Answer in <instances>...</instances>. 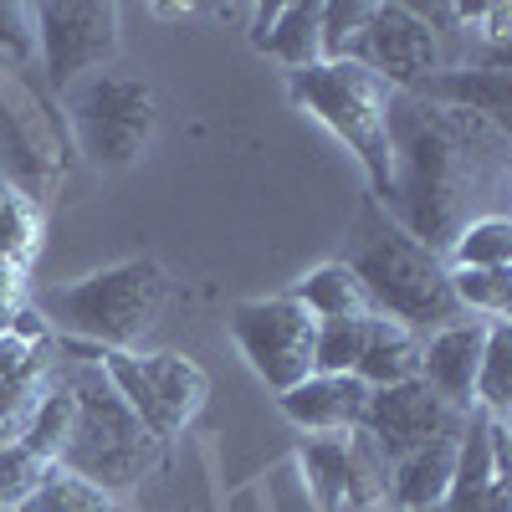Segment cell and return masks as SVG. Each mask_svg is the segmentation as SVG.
<instances>
[{
  "mask_svg": "<svg viewBox=\"0 0 512 512\" xmlns=\"http://www.w3.org/2000/svg\"><path fill=\"white\" fill-rule=\"evenodd\" d=\"M390 149H395V216L441 262L461 226L502 216L497 200L512 185V139L502 123L425 103L415 93H395Z\"/></svg>",
  "mask_w": 512,
  "mask_h": 512,
  "instance_id": "obj_1",
  "label": "cell"
},
{
  "mask_svg": "<svg viewBox=\"0 0 512 512\" xmlns=\"http://www.w3.org/2000/svg\"><path fill=\"white\" fill-rule=\"evenodd\" d=\"M62 349L77 354V374H67V390H72V431L62 446V472L82 477L88 487L118 497L128 487H139L154 466L164 461V441L149 431V425L123 405V395L108 384V374L98 369V349L88 344H67Z\"/></svg>",
  "mask_w": 512,
  "mask_h": 512,
  "instance_id": "obj_2",
  "label": "cell"
},
{
  "mask_svg": "<svg viewBox=\"0 0 512 512\" xmlns=\"http://www.w3.org/2000/svg\"><path fill=\"white\" fill-rule=\"evenodd\" d=\"M344 267L359 277L379 318H395L415 333H436L461 318L446 262L431 246H420L395 216H374L369 210L359 221V236L344 256Z\"/></svg>",
  "mask_w": 512,
  "mask_h": 512,
  "instance_id": "obj_3",
  "label": "cell"
},
{
  "mask_svg": "<svg viewBox=\"0 0 512 512\" xmlns=\"http://www.w3.org/2000/svg\"><path fill=\"white\" fill-rule=\"evenodd\" d=\"M169 303V277L154 256H134V262L103 267L82 282L47 287L41 292V318L62 333L67 344L88 349H139L149 328L159 323Z\"/></svg>",
  "mask_w": 512,
  "mask_h": 512,
  "instance_id": "obj_4",
  "label": "cell"
},
{
  "mask_svg": "<svg viewBox=\"0 0 512 512\" xmlns=\"http://www.w3.org/2000/svg\"><path fill=\"white\" fill-rule=\"evenodd\" d=\"M287 93L344 144L379 205H395V149H390V88L359 62H318L287 72Z\"/></svg>",
  "mask_w": 512,
  "mask_h": 512,
  "instance_id": "obj_5",
  "label": "cell"
},
{
  "mask_svg": "<svg viewBox=\"0 0 512 512\" xmlns=\"http://www.w3.org/2000/svg\"><path fill=\"white\" fill-rule=\"evenodd\" d=\"M67 113H72V134L82 154L103 169H123L144 159V149L154 144L159 93L144 72L108 62L67 88Z\"/></svg>",
  "mask_w": 512,
  "mask_h": 512,
  "instance_id": "obj_6",
  "label": "cell"
},
{
  "mask_svg": "<svg viewBox=\"0 0 512 512\" xmlns=\"http://www.w3.org/2000/svg\"><path fill=\"white\" fill-rule=\"evenodd\" d=\"M108 384L123 395V405L134 410L149 431L169 446L185 425L200 415L210 379L195 359L185 354H139V349H98L93 354Z\"/></svg>",
  "mask_w": 512,
  "mask_h": 512,
  "instance_id": "obj_7",
  "label": "cell"
},
{
  "mask_svg": "<svg viewBox=\"0 0 512 512\" xmlns=\"http://www.w3.org/2000/svg\"><path fill=\"white\" fill-rule=\"evenodd\" d=\"M231 338L241 359L251 364V374L267 384V390H292L313 374V338L318 323L313 313L297 303L292 292L282 297H251V303H236L231 313Z\"/></svg>",
  "mask_w": 512,
  "mask_h": 512,
  "instance_id": "obj_8",
  "label": "cell"
},
{
  "mask_svg": "<svg viewBox=\"0 0 512 512\" xmlns=\"http://www.w3.org/2000/svg\"><path fill=\"white\" fill-rule=\"evenodd\" d=\"M36 52L57 88L118 57V6L113 0H47L36 6Z\"/></svg>",
  "mask_w": 512,
  "mask_h": 512,
  "instance_id": "obj_9",
  "label": "cell"
},
{
  "mask_svg": "<svg viewBox=\"0 0 512 512\" xmlns=\"http://www.w3.org/2000/svg\"><path fill=\"white\" fill-rule=\"evenodd\" d=\"M354 62L369 67L390 93H415L425 77L446 72V47L410 6H400V0H374V16L354 47Z\"/></svg>",
  "mask_w": 512,
  "mask_h": 512,
  "instance_id": "obj_10",
  "label": "cell"
},
{
  "mask_svg": "<svg viewBox=\"0 0 512 512\" xmlns=\"http://www.w3.org/2000/svg\"><path fill=\"white\" fill-rule=\"evenodd\" d=\"M461 420H466V410L446 405L431 384L410 379V384H390V390H369L359 431H364V441L374 446V456L384 466H395L410 451H420L425 441H436L446 431H461Z\"/></svg>",
  "mask_w": 512,
  "mask_h": 512,
  "instance_id": "obj_11",
  "label": "cell"
},
{
  "mask_svg": "<svg viewBox=\"0 0 512 512\" xmlns=\"http://www.w3.org/2000/svg\"><path fill=\"white\" fill-rule=\"evenodd\" d=\"M303 472L323 512H379L390 487V466L374 456L364 431L303 441Z\"/></svg>",
  "mask_w": 512,
  "mask_h": 512,
  "instance_id": "obj_12",
  "label": "cell"
},
{
  "mask_svg": "<svg viewBox=\"0 0 512 512\" xmlns=\"http://www.w3.org/2000/svg\"><path fill=\"white\" fill-rule=\"evenodd\" d=\"M487 349V318H456L436 333L420 338V384L456 405V410H472V390H477V364Z\"/></svg>",
  "mask_w": 512,
  "mask_h": 512,
  "instance_id": "obj_13",
  "label": "cell"
},
{
  "mask_svg": "<svg viewBox=\"0 0 512 512\" xmlns=\"http://www.w3.org/2000/svg\"><path fill=\"white\" fill-rule=\"evenodd\" d=\"M277 400H282V415L303 436H344V431H359L369 384H359L354 374H308L303 384L282 390Z\"/></svg>",
  "mask_w": 512,
  "mask_h": 512,
  "instance_id": "obj_14",
  "label": "cell"
},
{
  "mask_svg": "<svg viewBox=\"0 0 512 512\" xmlns=\"http://www.w3.org/2000/svg\"><path fill=\"white\" fill-rule=\"evenodd\" d=\"M251 47L282 62L287 72H303L323 62V6H251Z\"/></svg>",
  "mask_w": 512,
  "mask_h": 512,
  "instance_id": "obj_15",
  "label": "cell"
},
{
  "mask_svg": "<svg viewBox=\"0 0 512 512\" xmlns=\"http://www.w3.org/2000/svg\"><path fill=\"white\" fill-rule=\"evenodd\" d=\"M456 446H461V431H446L436 441H425L420 451H410L405 461H395L390 466V487H384V492H390V502L400 512L441 507L446 492H451V477H456Z\"/></svg>",
  "mask_w": 512,
  "mask_h": 512,
  "instance_id": "obj_16",
  "label": "cell"
},
{
  "mask_svg": "<svg viewBox=\"0 0 512 512\" xmlns=\"http://www.w3.org/2000/svg\"><path fill=\"white\" fill-rule=\"evenodd\" d=\"M507 72L502 67H446L436 77H425L415 98L425 103H441V108H461V113H477L507 128Z\"/></svg>",
  "mask_w": 512,
  "mask_h": 512,
  "instance_id": "obj_17",
  "label": "cell"
},
{
  "mask_svg": "<svg viewBox=\"0 0 512 512\" xmlns=\"http://www.w3.org/2000/svg\"><path fill=\"white\" fill-rule=\"evenodd\" d=\"M354 379L369 384V390H390V384L420 379V333L374 313L369 333H364V354L354 364Z\"/></svg>",
  "mask_w": 512,
  "mask_h": 512,
  "instance_id": "obj_18",
  "label": "cell"
},
{
  "mask_svg": "<svg viewBox=\"0 0 512 512\" xmlns=\"http://www.w3.org/2000/svg\"><path fill=\"white\" fill-rule=\"evenodd\" d=\"M292 297L313 313V323H344V318H369V297L359 287V277L344 262H323L313 267L303 282L292 287Z\"/></svg>",
  "mask_w": 512,
  "mask_h": 512,
  "instance_id": "obj_19",
  "label": "cell"
},
{
  "mask_svg": "<svg viewBox=\"0 0 512 512\" xmlns=\"http://www.w3.org/2000/svg\"><path fill=\"white\" fill-rule=\"evenodd\" d=\"M57 374H62V369L47 359V349H41L21 379L0 384V451H6L11 441H21V436L31 431V420H36L41 400H47V390L57 384Z\"/></svg>",
  "mask_w": 512,
  "mask_h": 512,
  "instance_id": "obj_20",
  "label": "cell"
},
{
  "mask_svg": "<svg viewBox=\"0 0 512 512\" xmlns=\"http://www.w3.org/2000/svg\"><path fill=\"white\" fill-rule=\"evenodd\" d=\"M451 272V297L466 318H487L502 323L512 303V267H446Z\"/></svg>",
  "mask_w": 512,
  "mask_h": 512,
  "instance_id": "obj_21",
  "label": "cell"
},
{
  "mask_svg": "<svg viewBox=\"0 0 512 512\" xmlns=\"http://www.w3.org/2000/svg\"><path fill=\"white\" fill-rule=\"evenodd\" d=\"M472 405L487 410V415H497V420L512 405V328H507V318L502 323H487V349H482V364H477Z\"/></svg>",
  "mask_w": 512,
  "mask_h": 512,
  "instance_id": "obj_22",
  "label": "cell"
},
{
  "mask_svg": "<svg viewBox=\"0 0 512 512\" xmlns=\"http://www.w3.org/2000/svg\"><path fill=\"white\" fill-rule=\"evenodd\" d=\"M446 267H512V221L482 216L461 226L456 241L446 246Z\"/></svg>",
  "mask_w": 512,
  "mask_h": 512,
  "instance_id": "obj_23",
  "label": "cell"
},
{
  "mask_svg": "<svg viewBox=\"0 0 512 512\" xmlns=\"http://www.w3.org/2000/svg\"><path fill=\"white\" fill-rule=\"evenodd\" d=\"M36 246H41V210L26 190L6 185L0 190V262L31 267Z\"/></svg>",
  "mask_w": 512,
  "mask_h": 512,
  "instance_id": "obj_24",
  "label": "cell"
},
{
  "mask_svg": "<svg viewBox=\"0 0 512 512\" xmlns=\"http://www.w3.org/2000/svg\"><path fill=\"white\" fill-rule=\"evenodd\" d=\"M16 512H118V507H113L108 492H98V487H88L82 477L52 466V472L36 482V492H31Z\"/></svg>",
  "mask_w": 512,
  "mask_h": 512,
  "instance_id": "obj_25",
  "label": "cell"
},
{
  "mask_svg": "<svg viewBox=\"0 0 512 512\" xmlns=\"http://www.w3.org/2000/svg\"><path fill=\"white\" fill-rule=\"evenodd\" d=\"M369 318H374V313H369ZM369 318L318 323V338H313V374H354V364H359V354H364Z\"/></svg>",
  "mask_w": 512,
  "mask_h": 512,
  "instance_id": "obj_26",
  "label": "cell"
},
{
  "mask_svg": "<svg viewBox=\"0 0 512 512\" xmlns=\"http://www.w3.org/2000/svg\"><path fill=\"white\" fill-rule=\"evenodd\" d=\"M369 16H374V0H333V6H323V62H354Z\"/></svg>",
  "mask_w": 512,
  "mask_h": 512,
  "instance_id": "obj_27",
  "label": "cell"
},
{
  "mask_svg": "<svg viewBox=\"0 0 512 512\" xmlns=\"http://www.w3.org/2000/svg\"><path fill=\"white\" fill-rule=\"evenodd\" d=\"M0 57H11V62L36 57V6L0 0Z\"/></svg>",
  "mask_w": 512,
  "mask_h": 512,
  "instance_id": "obj_28",
  "label": "cell"
},
{
  "mask_svg": "<svg viewBox=\"0 0 512 512\" xmlns=\"http://www.w3.org/2000/svg\"><path fill=\"white\" fill-rule=\"evenodd\" d=\"M26 308V267H11L0 262V333H6V323Z\"/></svg>",
  "mask_w": 512,
  "mask_h": 512,
  "instance_id": "obj_29",
  "label": "cell"
},
{
  "mask_svg": "<svg viewBox=\"0 0 512 512\" xmlns=\"http://www.w3.org/2000/svg\"><path fill=\"white\" fill-rule=\"evenodd\" d=\"M6 333H16L26 349H47V344H52V323L41 318V308H36V303H26V308L6 323Z\"/></svg>",
  "mask_w": 512,
  "mask_h": 512,
  "instance_id": "obj_30",
  "label": "cell"
},
{
  "mask_svg": "<svg viewBox=\"0 0 512 512\" xmlns=\"http://www.w3.org/2000/svg\"><path fill=\"white\" fill-rule=\"evenodd\" d=\"M41 349H26L16 333H0V384H11V379H21L26 369H31V359H36Z\"/></svg>",
  "mask_w": 512,
  "mask_h": 512,
  "instance_id": "obj_31",
  "label": "cell"
},
{
  "mask_svg": "<svg viewBox=\"0 0 512 512\" xmlns=\"http://www.w3.org/2000/svg\"><path fill=\"white\" fill-rule=\"evenodd\" d=\"M205 6H154V16H164V21H190V16H200Z\"/></svg>",
  "mask_w": 512,
  "mask_h": 512,
  "instance_id": "obj_32",
  "label": "cell"
},
{
  "mask_svg": "<svg viewBox=\"0 0 512 512\" xmlns=\"http://www.w3.org/2000/svg\"><path fill=\"white\" fill-rule=\"evenodd\" d=\"M0 190H6V185H0Z\"/></svg>",
  "mask_w": 512,
  "mask_h": 512,
  "instance_id": "obj_33",
  "label": "cell"
}]
</instances>
